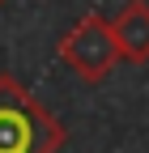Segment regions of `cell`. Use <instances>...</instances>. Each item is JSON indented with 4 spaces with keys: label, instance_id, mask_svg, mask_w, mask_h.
<instances>
[{
    "label": "cell",
    "instance_id": "6da1fadb",
    "mask_svg": "<svg viewBox=\"0 0 149 153\" xmlns=\"http://www.w3.org/2000/svg\"><path fill=\"white\" fill-rule=\"evenodd\" d=\"M64 140V123L13 72H0V153H60Z\"/></svg>",
    "mask_w": 149,
    "mask_h": 153
},
{
    "label": "cell",
    "instance_id": "7a4b0ae2",
    "mask_svg": "<svg viewBox=\"0 0 149 153\" xmlns=\"http://www.w3.org/2000/svg\"><path fill=\"white\" fill-rule=\"evenodd\" d=\"M55 51H60V60L81 76V81L98 85L102 76L115 72L119 60V43H115V30H111V17L102 13H85L77 26H68V34L55 43Z\"/></svg>",
    "mask_w": 149,
    "mask_h": 153
},
{
    "label": "cell",
    "instance_id": "3957f363",
    "mask_svg": "<svg viewBox=\"0 0 149 153\" xmlns=\"http://www.w3.org/2000/svg\"><path fill=\"white\" fill-rule=\"evenodd\" d=\"M119 43V60L128 64H149V0H128V4L111 17Z\"/></svg>",
    "mask_w": 149,
    "mask_h": 153
},
{
    "label": "cell",
    "instance_id": "277c9868",
    "mask_svg": "<svg viewBox=\"0 0 149 153\" xmlns=\"http://www.w3.org/2000/svg\"><path fill=\"white\" fill-rule=\"evenodd\" d=\"M0 9H4V0H0Z\"/></svg>",
    "mask_w": 149,
    "mask_h": 153
}]
</instances>
